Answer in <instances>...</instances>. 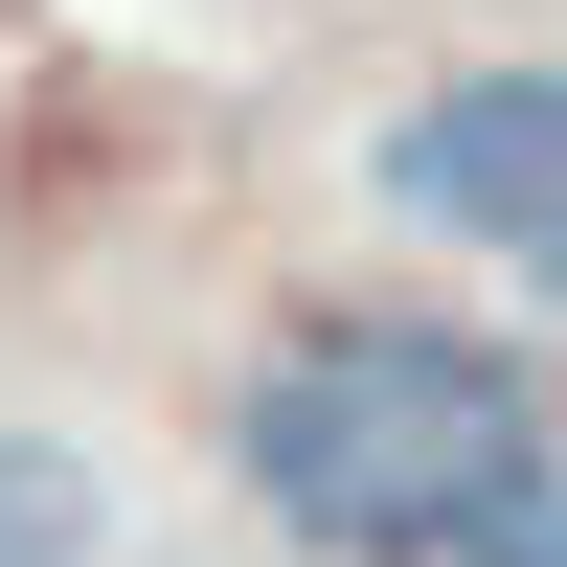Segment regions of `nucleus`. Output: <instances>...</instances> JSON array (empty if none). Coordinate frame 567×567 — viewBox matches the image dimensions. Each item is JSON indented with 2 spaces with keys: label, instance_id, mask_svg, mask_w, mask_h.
<instances>
[{
  "label": "nucleus",
  "instance_id": "obj_4",
  "mask_svg": "<svg viewBox=\"0 0 567 567\" xmlns=\"http://www.w3.org/2000/svg\"><path fill=\"white\" fill-rule=\"evenodd\" d=\"M499 567H567V499H545V523H523V545H499Z\"/></svg>",
  "mask_w": 567,
  "mask_h": 567
},
{
  "label": "nucleus",
  "instance_id": "obj_3",
  "mask_svg": "<svg viewBox=\"0 0 567 567\" xmlns=\"http://www.w3.org/2000/svg\"><path fill=\"white\" fill-rule=\"evenodd\" d=\"M0 567H114V477L23 409H0Z\"/></svg>",
  "mask_w": 567,
  "mask_h": 567
},
{
  "label": "nucleus",
  "instance_id": "obj_1",
  "mask_svg": "<svg viewBox=\"0 0 567 567\" xmlns=\"http://www.w3.org/2000/svg\"><path fill=\"white\" fill-rule=\"evenodd\" d=\"M272 545L318 567H499L545 523V386L454 318H296L227 409Z\"/></svg>",
  "mask_w": 567,
  "mask_h": 567
},
{
  "label": "nucleus",
  "instance_id": "obj_2",
  "mask_svg": "<svg viewBox=\"0 0 567 567\" xmlns=\"http://www.w3.org/2000/svg\"><path fill=\"white\" fill-rule=\"evenodd\" d=\"M363 182H386L432 250L567 296V69H454V91H409V114L363 136Z\"/></svg>",
  "mask_w": 567,
  "mask_h": 567
}]
</instances>
